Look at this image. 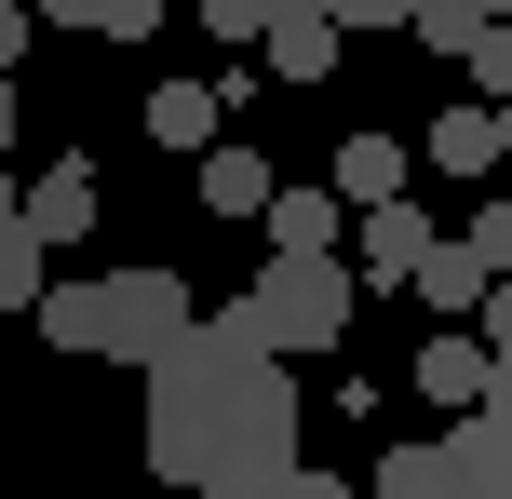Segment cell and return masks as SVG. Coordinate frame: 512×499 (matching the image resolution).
Instances as JSON below:
<instances>
[{
    "instance_id": "484cf974",
    "label": "cell",
    "mask_w": 512,
    "mask_h": 499,
    "mask_svg": "<svg viewBox=\"0 0 512 499\" xmlns=\"http://www.w3.org/2000/svg\"><path fill=\"white\" fill-rule=\"evenodd\" d=\"M14 54H27V14H14V0H0V81H14Z\"/></svg>"
},
{
    "instance_id": "d4e9b609",
    "label": "cell",
    "mask_w": 512,
    "mask_h": 499,
    "mask_svg": "<svg viewBox=\"0 0 512 499\" xmlns=\"http://www.w3.org/2000/svg\"><path fill=\"white\" fill-rule=\"evenodd\" d=\"M283 499H351V486H337V473H310V459H297V473H283Z\"/></svg>"
},
{
    "instance_id": "4316f807",
    "label": "cell",
    "mask_w": 512,
    "mask_h": 499,
    "mask_svg": "<svg viewBox=\"0 0 512 499\" xmlns=\"http://www.w3.org/2000/svg\"><path fill=\"white\" fill-rule=\"evenodd\" d=\"M486 122H499V162H512V95H499V108H486Z\"/></svg>"
},
{
    "instance_id": "ba28073f",
    "label": "cell",
    "mask_w": 512,
    "mask_h": 499,
    "mask_svg": "<svg viewBox=\"0 0 512 499\" xmlns=\"http://www.w3.org/2000/svg\"><path fill=\"white\" fill-rule=\"evenodd\" d=\"M256 41H270V81H283V95H310V81H337V54H351V41H337L324 14H310V0H283V14L256 27Z\"/></svg>"
},
{
    "instance_id": "8fae6325",
    "label": "cell",
    "mask_w": 512,
    "mask_h": 499,
    "mask_svg": "<svg viewBox=\"0 0 512 499\" xmlns=\"http://www.w3.org/2000/svg\"><path fill=\"white\" fill-rule=\"evenodd\" d=\"M351 499H472V473L445 459V432H432V446H391V459H378V473H364Z\"/></svg>"
},
{
    "instance_id": "5b68a950",
    "label": "cell",
    "mask_w": 512,
    "mask_h": 499,
    "mask_svg": "<svg viewBox=\"0 0 512 499\" xmlns=\"http://www.w3.org/2000/svg\"><path fill=\"white\" fill-rule=\"evenodd\" d=\"M445 459L472 473V499H512V365H486V405L445 432Z\"/></svg>"
},
{
    "instance_id": "52a82bcc",
    "label": "cell",
    "mask_w": 512,
    "mask_h": 499,
    "mask_svg": "<svg viewBox=\"0 0 512 499\" xmlns=\"http://www.w3.org/2000/svg\"><path fill=\"white\" fill-rule=\"evenodd\" d=\"M405 162H418V149H405V135H378V122H364V135H337V176H324V189H337V216L405 203Z\"/></svg>"
},
{
    "instance_id": "277c9868",
    "label": "cell",
    "mask_w": 512,
    "mask_h": 499,
    "mask_svg": "<svg viewBox=\"0 0 512 499\" xmlns=\"http://www.w3.org/2000/svg\"><path fill=\"white\" fill-rule=\"evenodd\" d=\"M95 203H108V176H95V162H41V176H27L14 189V216H27V243H41V257H54V243H81V230H95Z\"/></svg>"
},
{
    "instance_id": "8992f818",
    "label": "cell",
    "mask_w": 512,
    "mask_h": 499,
    "mask_svg": "<svg viewBox=\"0 0 512 499\" xmlns=\"http://www.w3.org/2000/svg\"><path fill=\"white\" fill-rule=\"evenodd\" d=\"M351 230H364V243H351V257H337V270H351V284H378V297L405 284L418 257H432V216H418V203H364Z\"/></svg>"
},
{
    "instance_id": "4fadbf2b",
    "label": "cell",
    "mask_w": 512,
    "mask_h": 499,
    "mask_svg": "<svg viewBox=\"0 0 512 499\" xmlns=\"http://www.w3.org/2000/svg\"><path fill=\"white\" fill-rule=\"evenodd\" d=\"M418 162H445V176H499V122H486V108H432V122H418Z\"/></svg>"
},
{
    "instance_id": "7402d4cb",
    "label": "cell",
    "mask_w": 512,
    "mask_h": 499,
    "mask_svg": "<svg viewBox=\"0 0 512 499\" xmlns=\"http://www.w3.org/2000/svg\"><path fill=\"white\" fill-rule=\"evenodd\" d=\"M459 243H472V257H486V284H512V189H499V203H486V216H472V230H459Z\"/></svg>"
},
{
    "instance_id": "9a60e30c",
    "label": "cell",
    "mask_w": 512,
    "mask_h": 499,
    "mask_svg": "<svg viewBox=\"0 0 512 499\" xmlns=\"http://www.w3.org/2000/svg\"><path fill=\"white\" fill-rule=\"evenodd\" d=\"M216 122H230L216 81H162V95H149V135H162V149H216Z\"/></svg>"
},
{
    "instance_id": "ffe728a7",
    "label": "cell",
    "mask_w": 512,
    "mask_h": 499,
    "mask_svg": "<svg viewBox=\"0 0 512 499\" xmlns=\"http://www.w3.org/2000/svg\"><path fill=\"white\" fill-rule=\"evenodd\" d=\"M310 14H324V27H337V41H391V27H405V14H418V0H310Z\"/></svg>"
},
{
    "instance_id": "d6986e66",
    "label": "cell",
    "mask_w": 512,
    "mask_h": 499,
    "mask_svg": "<svg viewBox=\"0 0 512 499\" xmlns=\"http://www.w3.org/2000/svg\"><path fill=\"white\" fill-rule=\"evenodd\" d=\"M41 14H54V27H95V41H149L176 0H41Z\"/></svg>"
},
{
    "instance_id": "44dd1931",
    "label": "cell",
    "mask_w": 512,
    "mask_h": 499,
    "mask_svg": "<svg viewBox=\"0 0 512 499\" xmlns=\"http://www.w3.org/2000/svg\"><path fill=\"white\" fill-rule=\"evenodd\" d=\"M459 68L486 81V95H472V108H499V95H512V27H472V54H459Z\"/></svg>"
},
{
    "instance_id": "7a4b0ae2",
    "label": "cell",
    "mask_w": 512,
    "mask_h": 499,
    "mask_svg": "<svg viewBox=\"0 0 512 499\" xmlns=\"http://www.w3.org/2000/svg\"><path fill=\"white\" fill-rule=\"evenodd\" d=\"M27 311H41V338L68 351V365H162L203 297H189L176 270H95V284H41Z\"/></svg>"
},
{
    "instance_id": "30bf717a",
    "label": "cell",
    "mask_w": 512,
    "mask_h": 499,
    "mask_svg": "<svg viewBox=\"0 0 512 499\" xmlns=\"http://www.w3.org/2000/svg\"><path fill=\"white\" fill-rule=\"evenodd\" d=\"M405 297H418V311H445V324H472V297H486V257H472L459 230H432V257L405 270Z\"/></svg>"
},
{
    "instance_id": "3957f363",
    "label": "cell",
    "mask_w": 512,
    "mask_h": 499,
    "mask_svg": "<svg viewBox=\"0 0 512 499\" xmlns=\"http://www.w3.org/2000/svg\"><path fill=\"white\" fill-rule=\"evenodd\" d=\"M243 311H256V338H270V351H337V338H351V311H364V284H351L337 257H270Z\"/></svg>"
},
{
    "instance_id": "603a6c76",
    "label": "cell",
    "mask_w": 512,
    "mask_h": 499,
    "mask_svg": "<svg viewBox=\"0 0 512 499\" xmlns=\"http://www.w3.org/2000/svg\"><path fill=\"white\" fill-rule=\"evenodd\" d=\"M472 351H486V365H512V284L472 297Z\"/></svg>"
},
{
    "instance_id": "7c38bea8",
    "label": "cell",
    "mask_w": 512,
    "mask_h": 499,
    "mask_svg": "<svg viewBox=\"0 0 512 499\" xmlns=\"http://www.w3.org/2000/svg\"><path fill=\"white\" fill-rule=\"evenodd\" d=\"M270 257H337V230H351V216H337V189H270Z\"/></svg>"
},
{
    "instance_id": "ac0fdd59",
    "label": "cell",
    "mask_w": 512,
    "mask_h": 499,
    "mask_svg": "<svg viewBox=\"0 0 512 499\" xmlns=\"http://www.w3.org/2000/svg\"><path fill=\"white\" fill-rule=\"evenodd\" d=\"M472 27H512V0H418V14H405V41H432V54H472Z\"/></svg>"
},
{
    "instance_id": "9c48e42d",
    "label": "cell",
    "mask_w": 512,
    "mask_h": 499,
    "mask_svg": "<svg viewBox=\"0 0 512 499\" xmlns=\"http://www.w3.org/2000/svg\"><path fill=\"white\" fill-rule=\"evenodd\" d=\"M283 473H297V432H243V446L203 459V486H189V499H283Z\"/></svg>"
},
{
    "instance_id": "2e32d148",
    "label": "cell",
    "mask_w": 512,
    "mask_h": 499,
    "mask_svg": "<svg viewBox=\"0 0 512 499\" xmlns=\"http://www.w3.org/2000/svg\"><path fill=\"white\" fill-rule=\"evenodd\" d=\"M270 189H283V176H270V162H256V149H230V135H216V149H203V203H216V216H256V203H270Z\"/></svg>"
},
{
    "instance_id": "cb8c5ba5",
    "label": "cell",
    "mask_w": 512,
    "mask_h": 499,
    "mask_svg": "<svg viewBox=\"0 0 512 499\" xmlns=\"http://www.w3.org/2000/svg\"><path fill=\"white\" fill-rule=\"evenodd\" d=\"M189 27H203V41H256V27H270V0H203Z\"/></svg>"
},
{
    "instance_id": "6da1fadb",
    "label": "cell",
    "mask_w": 512,
    "mask_h": 499,
    "mask_svg": "<svg viewBox=\"0 0 512 499\" xmlns=\"http://www.w3.org/2000/svg\"><path fill=\"white\" fill-rule=\"evenodd\" d=\"M243 432H297V378H283V351L256 338V311H189V338L149 365V473L203 486L216 446H243Z\"/></svg>"
},
{
    "instance_id": "83f0119b",
    "label": "cell",
    "mask_w": 512,
    "mask_h": 499,
    "mask_svg": "<svg viewBox=\"0 0 512 499\" xmlns=\"http://www.w3.org/2000/svg\"><path fill=\"white\" fill-rule=\"evenodd\" d=\"M0 149H14V81H0Z\"/></svg>"
},
{
    "instance_id": "5bb4252c",
    "label": "cell",
    "mask_w": 512,
    "mask_h": 499,
    "mask_svg": "<svg viewBox=\"0 0 512 499\" xmlns=\"http://www.w3.org/2000/svg\"><path fill=\"white\" fill-rule=\"evenodd\" d=\"M418 392H432V405H459V419L486 405V351H472V324H445V338H418Z\"/></svg>"
},
{
    "instance_id": "f1b7e54d",
    "label": "cell",
    "mask_w": 512,
    "mask_h": 499,
    "mask_svg": "<svg viewBox=\"0 0 512 499\" xmlns=\"http://www.w3.org/2000/svg\"><path fill=\"white\" fill-rule=\"evenodd\" d=\"M270 14H283V0H270Z\"/></svg>"
},
{
    "instance_id": "e0dca14e",
    "label": "cell",
    "mask_w": 512,
    "mask_h": 499,
    "mask_svg": "<svg viewBox=\"0 0 512 499\" xmlns=\"http://www.w3.org/2000/svg\"><path fill=\"white\" fill-rule=\"evenodd\" d=\"M41 284H54V257L27 243V216H14V176H0V311H27Z\"/></svg>"
}]
</instances>
